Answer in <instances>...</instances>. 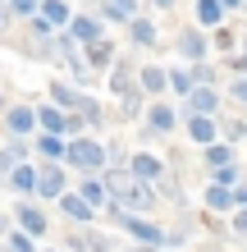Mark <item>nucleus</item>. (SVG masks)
<instances>
[{
	"label": "nucleus",
	"mask_w": 247,
	"mask_h": 252,
	"mask_svg": "<svg viewBox=\"0 0 247 252\" xmlns=\"http://www.w3.org/2000/svg\"><path fill=\"white\" fill-rule=\"evenodd\" d=\"M101 184H106L110 202L119 206V211H128V216H147L151 206H156V192L147 184H137L128 170H106V174H101Z\"/></svg>",
	"instance_id": "1"
},
{
	"label": "nucleus",
	"mask_w": 247,
	"mask_h": 252,
	"mask_svg": "<svg viewBox=\"0 0 247 252\" xmlns=\"http://www.w3.org/2000/svg\"><path fill=\"white\" fill-rule=\"evenodd\" d=\"M64 165L78 170V174H106V142H96L92 133H82V138H69L64 147Z\"/></svg>",
	"instance_id": "2"
},
{
	"label": "nucleus",
	"mask_w": 247,
	"mask_h": 252,
	"mask_svg": "<svg viewBox=\"0 0 247 252\" xmlns=\"http://www.w3.org/2000/svg\"><path fill=\"white\" fill-rule=\"evenodd\" d=\"M64 184H69V165H60V160H41L37 165V197L41 202H55L60 192H69Z\"/></svg>",
	"instance_id": "3"
},
{
	"label": "nucleus",
	"mask_w": 247,
	"mask_h": 252,
	"mask_svg": "<svg viewBox=\"0 0 247 252\" xmlns=\"http://www.w3.org/2000/svg\"><path fill=\"white\" fill-rule=\"evenodd\" d=\"M55 51H60V60L69 64V73H74V87H82V83H92V64H87V55H82V46L69 32H60L55 37Z\"/></svg>",
	"instance_id": "4"
},
{
	"label": "nucleus",
	"mask_w": 247,
	"mask_h": 252,
	"mask_svg": "<svg viewBox=\"0 0 247 252\" xmlns=\"http://www.w3.org/2000/svg\"><path fill=\"white\" fill-rule=\"evenodd\" d=\"M9 220H14V229H23V234H32V239H41V234L51 229V220H46V211L32 202V197H19V206L9 211Z\"/></svg>",
	"instance_id": "5"
},
{
	"label": "nucleus",
	"mask_w": 247,
	"mask_h": 252,
	"mask_svg": "<svg viewBox=\"0 0 247 252\" xmlns=\"http://www.w3.org/2000/svg\"><path fill=\"white\" fill-rule=\"evenodd\" d=\"M124 170L133 174L137 184H147V188H156V184L165 179V160H161V156H151V152H133Z\"/></svg>",
	"instance_id": "6"
},
{
	"label": "nucleus",
	"mask_w": 247,
	"mask_h": 252,
	"mask_svg": "<svg viewBox=\"0 0 247 252\" xmlns=\"http://www.w3.org/2000/svg\"><path fill=\"white\" fill-rule=\"evenodd\" d=\"M55 202H60V216H64L74 229H82V225H96V211H92V206H87V202L78 197V192H60Z\"/></svg>",
	"instance_id": "7"
},
{
	"label": "nucleus",
	"mask_w": 247,
	"mask_h": 252,
	"mask_svg": "<svg viewBox=\"0 0 247 252\" xmlns=\"http://www.w3.org/2000/svg\"><path fill=\"white\" fill-rule=\"evenodd\" d=\"M188 138H192L201 152H206L211 142H220V124H215V115H188Z\"/></svg>",
	"instance_id": "8"
},
{
	"label": "nucleus",
	"mask_w": 247,
	"mask_h": 252,
	"mask_svg": "<svg viewBox=\"0 0 247 252\" xmlns=\"http://www.w3.org/2000/svg\"><path fill=\"white\" fill-rule=\"evenodd\" d=\"M5 184L19 192V197H37V165L32 160H23V165H14L9 174H5Z\"/></svg>",
	"instance_id": "9"
},
{
	"label": "nucleus",
	"mask_w": 247,
	"mask_h": 252,
	"mask_svg": "<svg viewBox=\"0 0 247 252\" xmlns=\"http://www.w3.org/2000/svg\"><path fill=\"white\" fill-rule=\"evenodd\" d=\"M69 37H74L78 46H92V41H101L106 32H101V19H92V14H74V19H69Z\"/></svg>",
	"instance_id": "10"
},
{
	"label": "nucleus",
	"mask_w": 247,
	"mask_h": 252,
	"mask_svg": "<svg viewBox=\"0 0 247 252\" xmlns=\"http://www.w3.org/2000/svg\"><path fill=\"white\" fill-rule=\"evenodd\" d=\"M5 128L14 133V138L37 133V110H32V106H9V110H5Z\"/></svg>",
	"instance_id": "11"
},
{
	"label": "nucleus",
	"mask_w": 247,
	"mask_h": 252,
	"mask_svg": "<svg viewBox=\"0 0 247 252\" xmlns=\"http://www.w3.org/2000/svg\"><path fill=\"white\" fill-rule=\"evenodd\" d=\"M183 106H188V115H215L220 110V92H215V87H192V92L183 96Z\"/></svg>",
	"instance_id": "12"
},
{
	"label": "nucleus",
	"mask_w": 247,
	"mask_h": 252,
	"mask_svg": "<svg viewBox=\"0 0 247 252\" xmlns=\"http://www.w3.org/2000/svg\"><path fill=\"white\" fill-rule=\"evenodd\" d=\"M165 87H169V73H165L161 64H142V69H137V92H142V96H161Z\"/></svg>",
	"instance_id": "13"
},
{
	"label": "nucleus",
	"mask_w": 247,
	"mask_h": 252,
	"mask_svg": "<svg viewBox=\"0 0 247 252\" xmlns=\"http://www.w3.org/2000/svg\"><path fill=\"white\" fill-rule=\"evenodd\" d=\"M78 197L92 206V211H101V206L110 202V192H106V184H101V174H82L78 179Z\"/></svg>",
	"instance_id": "14"
},
{
	"label": "nucleus",
	"mask_w": 247,
	"mask_h": 252,
	"mask_svg": "<svg viewBox=\"0 0 247 252\" xmlns=\"http://www.w3.org/2000/svg\"><path fill=\"white\" fill-rule=\"evenodd\" d=\"M147 128H151V133H174V128H179V115H174V106H165V101L147 106Z\"/></svg>",
	"instance_id": "15"
},
{
	"label": "nucleus",
	"mask_w": 247,
	"mask_h": 252,
	"mask_svg": "<svg viewBox=\"0 0 247 252\" xmlns=\"http://www.w3.org/2000/svg\"><path fill=\"white\" fill-rule=\"evenodd\" d=\"M110 92L114 96H128V92H137V83H133V64H128V60H114L110 64Z\"/></svg>",
	"instance_id": "16"
},
{
	"label": "nucleus",
	"mask_w": 247,
	"mask_h": 252,
	"mask_svg": "<svg viewBox=\"0 0 247 252\" xmlns=\"http://www.w3.org/2000/svg\"><path fill=\"white\" fill-rule=\"evenodd\" d=\"M32 147H37L41 160H60V165H64V147H69V138H60V133H37Z\"/></svg>",
	"instance_id": "17"
},
{
	"label": "nucleus",
	"mask_w": 247,
	"mask_h": 252,
	"mask_svg": "<svg viewBox=\"0 0 247 252\" xmlns=\"http://www.w3.org/2000/svg\"><path fill=\"white\" fill-rule=\"evenodd\" d=\"M101 19H110V23H133V19H137V0H101Z\"/></svg>",
	"instance_id": "18"
},
{
	"label": "nucleus",
	"mask_w": 247,
	"mask_h": 252,
	"mask_svg": "<svg viewBox=\"0 0 247 252\" xmlns=\"http://www.w3.org/2000/svg\"><path fill=\"white\" fill-rule=\"evenodd\" d=\"M179 55L188 64H201V60H206V32H183L179 37Z\"/></svg>",
	"instance_id": "19"
},
{
	"label": "nucleus",
	"mask_w": 247,
	"mask_h": 252,
	"mask_svg": "<svg viewBox=\"0 0 247 252\" xmlns=\"http://www.w3.org/2000/svg\"><path fill=\"white\" fill-rule=\"evenodd\" d=\"M37 14H41V19H46L51 28H69V19H74V9H69L64 0H41V5H37Z\"/></svg>",
	"instance_id": "20"
},
{
	"label": "nucleus",
	"mask_w": 247,
	"mask_h": 252,
	"mask_svg": "<svg viewBox=\"0 0 247 252\" xmlns=\"http://www.w3.org/2000/svg\"><path fill=\"white\" fill-rule=\"evenodd\" d=\"M82 55H87V64H92V73L114 64V46H110L106 37H101V41H92V46H82Z\"/></svg>",
	"instance_id": "21"
},
{
	"label": "nucleus",
	"mask_w": 247,
	"mask_h": 252,
	"mask_svg": "<svg viewBox=\"0 0 247 252\" xmlns=\"http://www.w3.org/2000/svg\"><path fill=\"white\" fill-rule=\"evenodd\" d=\"M206 170H220V165H238V156H234V142H211L206 152Z\"/></svg>",
	"instance_id": "22"
},
{
	"label": "nucleus",
	"mask_w": 247,
	"mask_h": 252,
	"mask_svg": "<svg viewBox=\"0 0 247 252\" xmlns=\"http://www.w3.org/2000/svg\"><path fill=\"white\" fill-rule=\"evenodd\" d=\"M37 128L41 133H60V138H64V110L60 106H37Z\"/></svg>",
	"instance_id": "23"
},
{
	"label": "nucleus",
	"mask_w": 247,
	"mask_h": 252,
	"mask_svg": "<svg viewBox=\"0 0 247 252\" xmlns=\"http://www.w3.org/2000/svg\"><path fill=\"white\" fill-rule=\"evenodd\" d=\"M206 206H211V211H234V188L206 184Z\"/></svg>",
	"instance_id": "24"
},
{
	"label": "nucleus",
	"mask_w": 247,
	"mask_h": 252,
	"mask_svg": "<svg viewBox=\"0 0 247 252\" xmlns=\"http://www.w3.org/2000/svg\"><path fill=\"white\" fill-rule=\"evenodd\" d=\"M0 248H5V252H41V248H37V239H32V234H23V229H9Z\"/></svg>",
	"instance_id": "25"
},
{
	"label": "nucleus",
	"mask_w": 247,
	"mask_h": 252,
	"mask_svg": "<svg viewBox=\"0 0 247 252\" xmlns=\"http://www.w3.org/2000/svg\"><path fill=\"white\" fill-rule=\"evenodd\" d=\"M220 19H224V5H220V0H197V23L220 28Z\"/></svg>",
	"instance_id": "26"
},
{
	"label": "nucleus",
	"mask_w": 247,
	"mask_h": 252,
	"mask_svg": "<svg viewBox=\"0 0 247 252\" xmlns=\"http://www.w3.org/2000/svg\"><path fill=\"white\" fill-rule=\"evenodd\" d=\"M128 32H133L137 46H156V41H161V37H156V23H151V19H133V23H128Z\"/></svg>",
	"instance_id": "27"
},
{
	"label": "nucleus",
	"mask_w": 247,
	"mask_h": 252,
	"mask_svg": "<svg viewBox=\"0 0 247 252\" xmlns=\"http://www.w3.org/2000/svg\"><path fill=\"white\" fill-rule=\"evenodd\" d=\"M192 87H197V78H192V64H188V69H169V92L188 96Z\"/></svg>",
	"instance_id": "28"
},
{
	"label": "nucleus",
	"mask_w": 247,
	"mask_h": 252,
	"mask_svg": "<svg viewBox=\"0 0 247 252\" xmlns=\"http://www.w3.org/2000/svg\"><path fill=\"white\" fill-rule=\"evenodd\" d=\"M243 179V170L238 165H220V170H211V184H220V188H234Z\"/></svg>",
	"instance_id": "29"
},
{
	"label": "nucleus",
	"mask_w": 247,
	"mask_h": 252,
	"mask_svg": "<svg viewBox=\"0 0 247 252\" xmlns=\"http://www.w3.org/2000/svg\"><path fill=\"white\" fill-rule=\"evenodd\" d=\"M215 46H220V51H234V46H238L234 28H215Z\"/></svg>",
	"instance_id": "30"
},
{
	"label": "nucleus",
	"mask_w": 247,
	"mask_h": 252,
	"mask_svg": "<svg viewBox=\"0 0 247 252\" xmlns=\"http://www.w3.org/2000/svg\"><path fill=\"white\" fill-rule=\"evenodd\" d=\"M37 5H41V0H9V9L19 14V19H32V14H37Z\"/></svg>",
	"instance_id": "31"
},
{
	"label": "nucleus",
	"mask_w": 247,
	"mask_h": 252,
	"mask_svg": "<svg viewBox=\"0 0 247 252\" xmlns=\"http://www.w3.org/2000/svg\"><path fill=\"white\" fill-rule=\"evenodd\" d=\"M229 96H234V101H238V106L247 110V78H243V73H238V78H234V87H229Z\"/></svg>",
	"instance_id": "32"
},
{
	"label": "nucleus",
	"mask_w": 247,
	"mask_h": 252,
	"mask_svg": "<svg viewBox=\"0 0 247 252\" xmlns=\"http://www.w3.org/2000/svg\"><path fill=\"white\" fill-rule=\"evenodd\" d=\"M234 234H243V239H247V206H238V211H234Z\"/></svg>",
	"instance_id": "33"
},
{
	"label": "nucleus",
	"mask_w": 247,
	"mask_h": 252,
	"mask_svg": "<svg viewBox=\"0 0 247 252\" xmlns=\"http://www.w3.org/2000/svg\"><path fill=\"white\" fill-rule=\"evenodd\" d=\"M238 206H247V184H243V179L234 184V211H238Z\"/></svg>",
	"instance_id": "34"
},
{
	"label": "nucleus",
	"mask_w": 247,
	"mask_h": 252,
	"mask_svg": "<svg viewBox=\"0 0 247 252\" xmlns=\"http://www.w3.org/2000/svg\"><path fill=\"white\" fill-rule=\"evenodd\" d=\"M234 69H238L243 78H247V41H243V51H238V60H234Z\"/></svg>",
	"instance_id": "35"
},
{
	"label": "nucleus",
	"mask_w": 247,
	"mask_h": 252,
	"mask_svg": "<svg viewBox=\"0 0 247 252\" xmlns=\"http://www.w3.org/2000/svg\"><path fill=\"white\" fill-rule=\"evenodd\" d=\"M9 229H14V220H9L5 211H0V243H5V234H9Z\"/></svg>",
	"instance_id": "36"
},
{
	"label": "nucleus",
	"mask_w": 247,
	"mask_h": 252,
	"mask_svg": "<svg viewBox=\"0 0 247 252\" xmlns=\"http://www.w3.org/2000/svg\"><path fill=\"white\" fill-rule=\"evenodd\" d=\"M128 252H165V248H142V243H133V248H128Z\"/></svg>",
	"instance_id": "37"
},
{
	"label": "nucleus",
	"mask_w": 247,
	"mask_h": 252,
	"mask_svg": "<svg viewBox=\"0 0 247 252\" xmlns=\"http://www.w3.org/2000/svg\"><path fill=\"white\" fill-rule=\"evenodd\" d=\"M220 5H224V9H243V0H220Z\"/></svg>",
	"instance_id": "38"
},
{
	"label": "nucleus",
	"mask_w": 247,
	"mask_h": 252,
	"mask_svg": "<svg viewBox=\"0 0 247 252\" xmlns=\"http://www.w3.org/2000/svg\"><path fill=\"white\" fill-rule=\"evenodd\" d=\"M0 28H5V0H0Z\"/></svg>",
	"instance_id": "39"
},
{
	"label": "nucleus",
	"mask_w": 247,
	"mask_h": 252,
	"mask_svg": "<svg viewBox=\"0 0 247 252\" xmlns=\"http://www.w3.org/2000/svg\"><path fill=\"white\" fill-rule=\"evenodd\" d=\"M156 5H161V9H169V5H174V0H156Z\"/></svg>",
	"instance_id": "40"
},
{
	"label": "nucleus",
	"mask_w": 247,
	"mask_h": 252,
	"mask_svg": "<svg viewBox=\"0 0 247 252\" xmlns=\"http://www.w3.org/2000/svg\"><path fill=\"white\" fill-rule=\"evenodd\" d=\"M5 110H9V106H5V96H0V115H5Z\"/></svg>",
	"instance_id": "41"
},
{
	"label": "nucleus",
	"mask_w": 247,
	"mask_h": 252,
	"mask_svg": "<svg viewBox=\"0 0 247 252\" xmlns=\"http://www.w3.org/2000/svg\"><path fill=\"white\" fill-rule=\"evenodd\" d=\"M41 252H60V248H41Z\"/></svg>",
	"instance_id": "42"
},
{
	"label": "nucleus",
	"mask_w": 247,
	"mask_h": 252,
	"mask_svg": "<svg viewBox=\"0 0 247 252\" xmlns=\"http://www.w3.org/2000/svg\"><path fill=\"white\" fill-rule=\"evenodd\" d=\"M243 9H247V0H243Z\"/></svg>",
	"instance_id": "43"
},
{
	"label": "nucleus",
	"mask_w": 247,
	"mask_h": 252,
	"mask_svg": "<svg viewBox=\"0 0 247 252\" xmlns=\"http://www.w3.org/2000/svg\"><path fill=\"white\" fill-rule=\"evenodd\" d=\"M0 184H5V179H0Z\"/></svg>",
	"instance_id": "44"
},
{
	"label": "nucleus",
	"mask_w": 247,
	"mask_h": 252,
	"mask_svg": "<svg viewBox=\"0 0 247 252\" xmlns=\"http://www.w3.org/2000/svg\"><path fill=\"white\" fill-rule=\"evenodd\" d=\"M0 252H5V248H0Z\"/></svg>",
	"instance_id": "45"
}]
</instances>
